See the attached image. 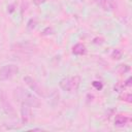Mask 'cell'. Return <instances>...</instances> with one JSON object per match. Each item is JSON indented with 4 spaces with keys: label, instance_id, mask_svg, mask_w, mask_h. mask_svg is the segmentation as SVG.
Instances as JSON below:
<instances>
[{
    "label": "cell",
    "instance_id": "6da1fadb",
    "mask_svg": "<svg viewBox=\"0 0 132 132\" xmlns=\"http://www.w3.org/2000/svg\"><path fill=\"white\" fill-rule=\"evenodd\" d=\"M79 82H80V78L79 76L75 75V76H71V77H66L60 80V88L63 91L72 93L77 91L78 87H79Z\"/></svg>",
    "mask_w": 132,
    "mask_h": 132
},
{
    "label": "cell",
    "instance_id": "7a4b0ae2",
    "mask_svg": "<svg viewBox=\"0 0 132 132\" xmlns=\"http://www.w3.org/2000/svg\"><path fill=\"white\" fill-rule=\"evenodd\" d=\"M15 92L19 93L18 97L26 104L30 105L31 107H40L41 103L39 101V99L34 96L32 93L26 91V90H23V89H19V90H15Z\"/></svg>",
    "mask_w": 132,
    "mask_h": 132
},
{
    "label": "cell",
    "instance_id": "3957f363",
    "mask_svg": "<svg viewBox=\"0 0 132 132\" xmlns=\"http://www.w3.org/2000/svg\"><path fill=\"white\" fill-rule=\"evenodd\" d=\"M19 72V68L14 64H7L4 65L0 69V80H8L12 78Z\"/></svg>",
    "mask_w": 132,
    "mask_h": 132
},
{
    "label": "cell",
    "instance_id": "277c9868",
    "mask_svg": "<svg viewBox=\"0 0 132 132\" xmlns=\"http://www.w3.org/2000/svg\"><path fill=\"white\" fill-rule=\"evenodd\" d=\"M21 117H22V121L24 124H27L31 121L32 119V112H31V108L30 105L22 102V107H21Z\"/></svg>",
    "mask_w": 132,
    "mask_h": 132
},
{
    "label": "cell",
    "instance_id": "5b68a950",
    "mask_svg": "<svg viewBox=\"0 0 132 132\" xmlns=\"http://www.w3.org/2000/svg\"><path fill=\"white\" fill-rule=\"evenodd\" d=\"M24 81L27 84V86L30 87V89H31L33 92H35L36 94H38V95H40V96H43V92L41 91L40 87L37 85V82H36L32 77H30V76H25V77H24Z\"/></svg>",
    "mask_w": 132,
    "mask_h": 132
},
{
    "label": "cell",
    "instance_id": "8992f818",
    "mask_svg": "<svg viewBox=\"0 0 132 132\" xmlns=\"http://www.w3.org/2000/svg\"><path fill=\"white\" fill-rule=\"evenodd\" d=\"M128 123V118L123 114H119L114 119V126L117 127H124Z\"/></svg>",
    "mask_w": 132,
    "mask_h": 132
},
{
    "label": "cell",
    "instance_id": "52a82bcc",
    "mask_svg": "<svg viewBox=\"0 0 132 132\" xmlns=\"http://www.w3.org/2000/svg\"><path fill=\"white\" fill-rule=\"evenodd\" d=\"M72 53L74 55H84L86 53V46L81 43H77L72 47Z\"/></svg>",
    "mask_w": 132,
    "mask_h": 132
},
{
    "label": "cell",
    "instance_id": "ba28073f",
    "mask_svg": "<svg viewBox=\"0 0 132 132\" xmlns=\"http://www.w3.org/2000/svg\"><path fill=\"white\" fill-rule=\"evenodd\" d=\"M96 3L103 9V10H109L111 8V5L109 3V0H95Z\"/></svg>",
    "mask_w": 132,
    "mask_h": 132
},
{
    "label": "cell",
    "instance_id": "9c48e42d",
    "mask_svg": "<svg viewBox=\"0 0 132 132\" xmlns=\"http://www.w3.org/2000/svg\"><path fill=\"white\" fill-rule=\"evenodd\" d=\"M119 99L122 100V101H126L128 103H131L132 102V95L130 93H124V94L120 95Z\"/></svg>",
    "mask_w": 132,
    "mask_h": 132
},
{
    "label": "cell",
    "instance_id": "30bf717a",
    "mask_svg": "<svg viewBox=\"0 0 132 132\" xmlns=\"http://www.w3.org/2000/svg\"><path fill=\"white\" fill-rule=\"evenodd\" d=\"M111 58L113 60H120L122 58V52L120 50H113V52L111 53Z\"/></svg>",
    "mask_w": 132,
    "mask_h": 132
},
{
    "label": "cell",
    "instance_id": "8fae6325",
    "mask_svg": "<svg viewBox=\"0 0 132 132\" xmlns=\"http://www.w3.org/2000/svg\"><path fill=\"white\" fill-rule=\"evenodd\" d=\"M130 70V67H129V65H121L120 67H119V69H118V72L120 73V74H124V73H126V72H128Z\"/></svg>",
    "mask_w": 132,
    "mask_h": 132
},
{
    "label": "cell",
    "instance_id": "7c38bea8",
    "mask_svg": "<svg viewBox=\"0 0 132 132\" xmlns=\"http://www.w3.org/2000/svg\"><path fill=\"white\" fill-rule=\"evenodd\" d=\"M124 88H125V86H124V84L123 82H118L116 86H114V91L116 92H121V91H123L124 90Z\"/></svg>",
    "mask_w": 132,
    "mask_h": 132
},
{
    "label": "cell",
    "instance_id": "4fadbf2b",
    "mask_svg": "<svg viewBox=\"0 0 132 132\" xmlns=\"http://www.w3.org/2000/svg\"><path fill=\"white\" fill-rule=\"evenodd\" d=\"M92 86H93L95 89H97V90H101V89H102V87H103L102 82H101V81H97V80L93 81V82H92Z\"/></svg>",
    "mask_w": 132,
    "mask_h": 132
},
{
    "label": "cell",
    "instance_id": "5bb4252c",
    "mask_svg": "<svg viewBox=\"0 0 132 132\" xmlns=\"http://www.w3.org/2000/svg\"><path fill=\"white\" fill-rule=\"evenodd\" d=\"M131 80H132V78L129 77V78L124 82V86H125V87H130V86H131Z\"/></svg>",
    "mask_w": 132,
    "mask_h": 132
},
{
    "label": "cell",
    "instance_id": "9a60e30c",
    "mask_svg": "<svg viewBox=\"0 0 132 132\" xmlns=\"http://www.w3.org/2000/svg\"><path fill=\"white\" fill-rule=\"evenodd\" d=\"M46 0H34V3L36 4V5H40V4H42V3H44Z\"/></svg>",
    "mask_w": 132,
    "mask_h": 132
}]
</instances>
